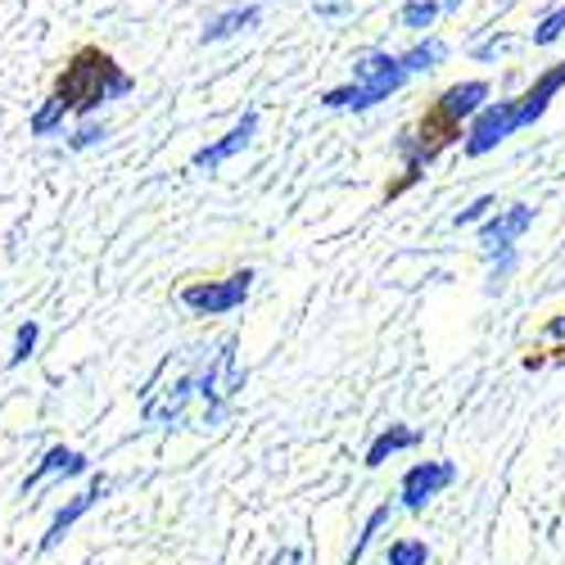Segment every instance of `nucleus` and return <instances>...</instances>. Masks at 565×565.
<instances>
[{"label":"nucleus","mask_w":565,"mask_h":565,"mask_svg":"<svg viewBox=\"0 0 565 565\" xmlns=\"http://www.w3.org/2000/svg\"><path fill=\"white\" fill-rule=\"evenodd\" d=\"M131 86H136V82H131L109 55H100V51H82V55L64 68V77H60V86H55V96L68 105V114L90 118V114H100V105H114V100L131 96Z\"/></svg>","instance_id":"nucleus-1"},{"label":"nucleus","mask_w":565,"mask_h":565,"mask_svg":"<svg viewBox=\"0 0 565 565\" xmlns=\"http://www.w3.org/2000/svg\"><path fill=\"white\" fill-rule=\"evenodd\" d=\"M403 86H407V68H403L398 55H390V51H362L353 60V82L331 86L321 96V105L331 114H366L381 100L398 96Z\"/></svg>","instance_id":"nucleus-2"},{"label":"nucleus","mask_w":565,"mask_h":565,"mask_svg":"<svg viewBox=\"0 0 565 565\" xmlns=\"http://www.w3.org/2000/svg\"><path fill=\"white\" fill-rule=\"evenodd\" d=\"M515 131H521V122H515V100H484L476 114L461 122V154L466 159H484Z\"/></svg>","instance_id":"nucleus-3"},{"label":"nucleus","mask_w":565,"mask_h":565,"mask_svg":"<svg viewBox=\"0 0 565 565\" xmlns=\"http://www.w3.org/2000/svg\"><path fill=\"white\" fill-rule=\"evenodd\" d=\"M254 271H231L226 280H195V286L181 290V308L195 312V317H222V312H235L245 308V299L254 295Z\"/></svg>","instance_id":"nucleus-4"},{"label":"nucleus","mask_w":565,"mask_h":565,"mask_svg":"<svg viewBox=\"0 0 565 565\" xmlns=\"http://www.w3.org/2000/svg\"><path fill=\"white\" fill-rule=\"evenodd\" d=\"M457 480V466L452 461H416L403 470V484H398V507L403 511H426L430 498H439L444 489H452Z\"/></svg>","instance_id":"nucleus-5"},{"label":"nucleus","mask_w":565,"mask_h":565,"mask_svg":"<svg viewBox=\"0 0 565 565\" xmlns=\"http://www.w3.org/2000/svg\"><path fill=\"white\" fill-rule=\"evenodd\" d=\"M489 100V82H480V77H470V82H452L444 96L435 100V114H430V122L435 127H444L448 136H461V122L476 114L480 105Z\"/></svg>","instance_id":"nucleus-6"},{"label":"nucleus","mask_w":565,"mask_h":565,"mask_svg":"<svg viewBox=\"0 0 565 565\" xmlns=\"http://www.w3.org/2000/svg\"><path fill=\"white\" fill-rule=\"evenodd\" d=\"M530 226H534V209H530V204H507V209L489 213V217L480 222V245H484V258L515 249V241H521V235H525Z\"/></svg>","instance_id":"nucleus-7"},{"label":"nucleus","mask_w":565,"mask_h":565,"mask_svg":"<svg viewBox=\"0 0 565 565\" xmlns=\"http://www.w3.org/2000/svg\"><path fill=\"white\" fill-rule=\"evenodd\" d=\"M100 498H109V476H90V484H86L82 493H73V498L51 515V525H45V534H41V552H55V547L64 543V534H68Z\"/></svg>","instance_id":"nucleus-8"},{"label":"nucleus","mask_w":565,"mask_h":565,"mask_svg":"<svg viewBox=\"0 0 565 565\" xmlns=\"http://www.w3.org/2000/svg\"><path fill=\"white\" fill-rule=\"evenodd\" d=\"M254 136H258V109H245L241 118H235V127H231L226 136H217L213 146L195 150L191 168H195V172H217L222 163H231L241 150H249V140H254Z\"/></svg>","instance_id":"nucleus-9"},{"label":"nucleus","mask_w":565,"mask_h":565,"mask_svg":"<svg viewBox=\"0 0 565 565\" xmlns=\"http://www.w3.org/2000/svg\"><path fill=\"white\" fill-rule=\"evenodd\" d=\"M77 476H90V457L68 448V444H55V448H45L41 461L28 470V480H23V498L41 484H51V480H77Z\"/></svg>","instance_id":"nucleus-10"},{"label":"nucleus","mask_w":565,"mask_h":565,"mask_svg":"<svg viewBox=\"0 0 565 565\" xmlns=\"http://www.w3.org/2000/svg\"><path fill=\"white\" fill-rule=\"evenodd\" d=\"M561 86H565V64L543 68V73L530 82L525 96H515V122H521V127H534V122L547 114V105L561 96Z\"/></svg>","instance_id":"nucleus-11"},{"label":"nucleus","mask_w":565,"mask_h":565,"mask_svg":"<svg viewBox=\"0 0 565 565\" xmlns=\"http://www.w3.org/2000/svg\"><path fill=\"white\" fill-rule=\"evenodd\" d=\"M258 23H263V10H258V6H231V10H217V14L204 23L200 41H204V45H217V41H231V36H241V32H254Z\"/></svg>","instance_id":"nucleus-12"},{"label":"nucleus","mask_w":565,"mask_h":565,"mask_svg":"<svg viewBox=\"0 0 565 565\" xmlns=\"http://www.w3.org/2000/svg\"><path fill=\"white\" fill-rule=\"evenodd\" d=\"M398 60H403L407 77H416V73H435V68L448 60V45H444L439 36H420L416 45H407V51H403Z\"/></svg>","instance_id":"nucleus-13"},{"label":"nucleus","mask_w":565,"mask_h":565,"mask_svg":"<svg viewBox=\"0 0 565 565\" xmlns=\"http://www.w3.org/2000/svg\"><path fill=\"white\" fill-rule=\"evenodd\" d=\"M420 444V435L416 430H407V426H390V430H381L371 439V448H366V466H385L394 452H407V448H416Z\"/></svg>","instance_id":"nucleus-14"},{"label":"nucleus","mask_w":565,"mask_h":565,"mask_svg":"<svg viewBox=\"0 0 565 565\" xmlns=\"http://www.w3.org/2000/svg\"><path fill=\"white\" fill-rule=\"evenodd\" d=\"M68 118H73V114H68V105H64L60 96H45V100H41V109L32 114V122H28V127H32V136H41V140H45V136H60Z\"/></svg>","instance_id":"nucleus-15"},{"label":"nucleus","mask_w":565,"mask_h":565,"mask_svg":"<svg viewBox=\"0 0 565 565\" xmlns=\"http://www.w3.org/2000/svg\"><path fill=\"white\" fill-rule=\"evenodd\" d=\"M439 14H444L439 0H407V6L398 10V23L412 28V32H426V28H435Z\"/></svg>","instance_id":"nucleus-16"},{"label":"nucleus","mask_w":565,"mask_h":565,"mask_svg":"<svg viewBox=\"0 0 565 565\" xmlns=\"http://www.w3.org/2000/svg\"><path fill=\"white\" fill-rule=\"evenodd\" d=\"M105 136H109V122L90 114V118H82V122H77V131L68 136V150H73V154H86V150H96Z\"/></svg>","instance_id":"nucleus-17"},{"label":"nucleus","mask_w":565,"mask_h":565,"mask_svg":"<svg viewBox=\"0 0 565 565\" xmlns=\"http://www.w3.org/2000/svg\"><path fill=\"white\" fill-rule=\"evenodd\" d=\"M390 515H394V502H381V507H375V511L366 515V525H362V534H358V543H353V552H349V561H344V565H358V561L366 556L371 539H375V534H381V525L390 521Z\"/></svg>","instance_id":"nucleus-18"},{"label":"nucleus","mask_w":565,"mask_h":565,"mask_svg":"<svg viewBox=\"0 0 565 565\" xmlns=\"http://www.w3.org/2000/svg\"><path fill=\"white\" fill-rule=\"evenodd\" d=\"M385 565H430V547H426V539H398V543H390Z\"/></svg>","instance_id":"nucleus-19"},{"label":"nucleus","mask_w":565,"mask_h":565,"mask_svg":"<svg viewBox=\"0 0 565 565\" xmlns=\"http://www.w3.org/2000/svg\"><path fill=\"white\" fill-rule=\"evenodd\" d=\"M36 344H41V326H36V321H23L19 331H14V349H10V362H6V366H10V371L23 366V362L36 353Z\"/></svg>","instance_id":"nucleus-20"},{"label":"nucleus","mask_w":565,"mask_h":565,"mask_svg":"<svg viewBox=\"0 0 565 565\" xmlns=\"http://www.w3.org/2000/svg\"><path fill=\"white\" fill-rule=\"evenodd\" d=\"M561 36H565V6L547 10V14L539 19V28L530 32V41H534V45H556Z\"/></svg>","instance_id":"nucleus-21"},{"label":"nucleus","mask_w":565,"mask_h":565,"mask_svg":"<svg viewBox=\"0 0 565 565\" xmlns=\"http://www.w3.org/2000/svg\"><path fill=\"white\" fill-rule=\"evenodd\" d=\"M511 45V32H489L480 45H470V60H480V64H493L502 51Z\"/></svg>","instance_id":"nucleus-22"},{"label":"nucleus","mask_w":565,"mask_h":565,"mask_svg":"<svg viewBox=\"0 0 565 565\" xmlns=\"http://www.w3.org/2000/svg\"><path fill=\"white\" fill-rule=\"evenodd\" d=\"M493 209H498V200H493V195H480L476 204H466V209L452 217V226H457V231H461V226H476V222H484Z\"/></svg>","instance_id":"nucleus-23"},{"label":"nucleus","mask_w":565,"mask_h":565,"mask_svg":"<svg viewBox=\"0 0 565 565\" xmlns=\"http://www.w3.org/2000/svg\"><path fill=\"white\" fill-rule=\"evenodd\" d=\"M312 10L317 19H344L353 10V0H312Z\"/></svg>","instance_id":"nucleus-24"},{"label":"nucleus","mask_w":565,"mask_h":565,"mask_svg":"<svg viewBox=\"0 0 565 565\" xmlns=\"http://www.w3.org/2000/svg\"><path fill=\"white\" fill-rule=\"evenodd\" d=\"M271 565H299V552H295V547H286V552H276V556H271Z\"/></svg>","instance_id":"nucleus-25"},{"label":"nucleus","mask_w":565,"mask_h":565,"mask_svg":"<svg viewBox=\"0 0 565 565\" xmlns=\"http://www.w3.org/2000/svg\"><path fill=\"white\" fill-rule=\"evenodd\" d=\"M547 335H552V340H565V317H552V321H547Z\"/></svg>","instance_id":"nucleus-26"},{"label":"nucleus","mask_w":565,"mask_h":565,"mask_svg":"<svg viewBox=\"0 0 565 565\" xmlns=\"http://www.w3.org/2000/svg\"><path fill=\"white\" fill-rule=\"evenodd\" d=\"M439 6H444V10H461V6H466V0H439Z\"/></svg>","instance_id":"nucleus-27"}]
</instances>
